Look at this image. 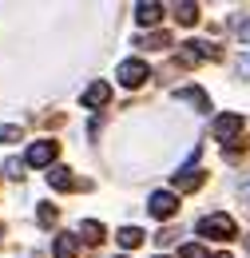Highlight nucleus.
<instances>
[{
  "mask_svg": "<svg viewBox=\"0 0 250 258\" xmlns=\"http://www.w3.org/2000/svg\"><path fill=\"white\" fill-rule=\"evenodd\" d=\"M199 234H203V238H234V234H238V223H234L230 215L215 211V215H203V219H199Z\"/></svg>",
  "mask_w": 250,
  "mask_h": 258,
  "instance_id": "nucleus-1",
  "label": "nucleus"
},
{
  "mask_svg": "<svg viewBox=\"0 0 250 258\" xmlns=\"http://www.w3.org/2000/svg\"><path fill=\"white\" fill-rule=\"evenodd\" d=\"M238 135H242V115L226 111V115L215 119V139H219V143H230V155L238 151Z\"/></svg>",
  "mask_w": 250,
  "mask_h": 258,
  "instance_id": "nucleus-2",
  "label": "nucleus"
},
{
  "mask_svg": "<svg viewBox=\"0 0 250 258\" xmlns=\"http://www.w3.org/2000/svg\"><path fill=\"white\" fill-rule=\"evenodd\" d=\"M56 155H60V143H56V139H36V143L28 147V155H24V163H28V167H48V171H52Z\"/></svg>",
  "mask_w": 250,
  "mask_h": 258,
  "instance_id": "nucleus-3",
  "label": "nucleus"
},
{
  "mask_svg": "<svg viewBox=\"0 0 250 258\" xmlns=\"http://www.w3.org/2000/svg\"><path fill=\"white\" fill-rule=\"evenodd\" d=\"M115 80H119L123 88H143V84L151 80V68L143 64V60H123V64L115 68Z\"/></svg>",
  "mask_w": 250,
  "mask_h": 258,
  "instance_id": "nucleus-4",
  "label": "nucleus"
},
{
  "mask_svg": "<svg viewBox=\"0 0 250 258\" xmlns=\"http://www.w3.org/2000/svg\"><path fill=\"white\" fill-rule=\"evenodd\" d=\"M203 60H219V48L215 44H203V40H187L179 48V64L195 68V64H203Z\"/></svg>",
  "mask_w": 250,
  "mask_h": 258,
  "instance_id": "nucleus-5",
  "label": "nucleus"
},
{
  "mask_svg": "<svg viewBox=\"0 0 250 258\" xmlns=\"http://www.w3.org/2000/svg\"><path fill=\"white\" fill-rule=\"evenodd\" d=\"M147 211H151L155 219H175V215H179V195L175 191H155L147 199Z\"/></svg>",
  "mask_w": 250,
  "mask_h": 258,
  "instance_id": "nucleus-6",
  "label": "nucleus"
},
{
  "mask_svg": "<svg viewBox=\"0 0 250 258\" xmlns=\"http://www.w3.org/2000/svg\"><path fill=\"white\" fill-rule=\"evenodd\" d=\"M84 107H88V111H95V107H103V103H107V99H111V84H107V80H95V84H88V88H84Z\"/></svg>",
  "mask_w": 250,
  "mask_h": 258,
  "instance_id": "nucleus-7",
  "label": "nucleus"
},
{
  "mask_svg": "<svg viewBox=\"0 0 250 258\" xmlns=\"http://www.w3.org/2000/svg\"><path fill=\"white\" fill-rule=\"evenodd\" d=\"M207 183V171H199V167H183L179 175H175V191L183 195V191H199Z\"/></svg>",
  "mask_w": 250,
  "mask_h": 258,
  "instance_id": "nucleus-8",
  "label": "nucleus"
},
{
  "mask_svg": "<svg viewBox=\"0 0 250 258\" xmlns=\"http://www.w3.org/2000/svg\"><path fill=\"white\" fill-rule=\"evenodd\" d=\"M48 187H56V191H80V187H88V183L72 179L68 167H52V171H48Z\"/></svg>",
  "mask_w": 250,
  "mask_h": 258,
  "instance_id": "nucleus-9",
  "label": "nucleus"
},
{
  "mask_svg": "<svg viewBox=\"0 0 250 258\" xmlns=\"http://www.w3.org/2000/svg\"><path fill=\"white\" fill-rule=\"evenodd\" d=\"M175 99H179V103H191V107H199V111H211V96H207L203 88H175Z\"/></svg>",
  "mask_w": 250,
  "mask_h": 258,
  "instance_id": "nucleus-10",
  "label": "nucleus"
},
{
  "mask_svg": "<svg viewBox=\"0 0 250 258\" xmlns=\"http://www.w3.org/2000/svg\"><path fill=\"white\" fill-rule=\"evenodd\" d=\"M135 20H139L143 28H155L159 20H163V4H155V0H143V4H135Z\"/></svg>",
  "mask_w": 250,
  "mask_h": 258,
  "instance_id": "nucleus-11",
  "label": "nucleus"
},
{
  "mask_svg": "<svg viewBox=\"0 0 250 258\" xmlns=\"http://www.w3.org/2000/svg\"><path fill=\"white\" fill-rule=\"evenodd\" d=\"M52 250H56V258H76L80 254V238L76 234H56V246Z\"/></svg>",
  "mask_w": 250,
  "mask_h": 258,
  "instance_id": "nucleus-12",
  "label": "nucleus"
},
{
  "mask_svg": "<svg viewBox=\"0 0 250 258\" xmlns=\"http://www.w3.org/2000/svg\"><path fill=\"white\" fill-rule=\"evenodd\" d=\"M143 238H147V234H143V230H139V226H123V230H119V234H115V242H119V246H123V250H135V246H139V242H143Z\"/></svg>",
  "mask_w": 250,
  "mask_h": 258,
  "instance_id": "nucleus-13",
  "label": "nucleus"
},
{
  "mask_svg": "<svg viewBox=\"0 0 250 258\" xmlns=\"http://www.w3.org/2000/svg\"><path fill=\"white\" fill-rule=\"evenodd\" d=\"M175 20H179L183 28H191V24L199 20V4H191V0H183V4L175 8Z\"/></svg>",
  "mask_w": 250,
  "mask_h": 258,
  "instance_id": "nucleus-14",
  "label": "nucleus"
},
{
  "mask_svg": "<svg viewBox=\"0 0 250 258\" xmlns=\"http://www.w3.org/2000/svg\"><path fill=\"white\" fill-rule=\"evenodd\" d=\"M80 234H84V238H88V242H103V223H95V219H84V223H80Z\"/></svg>",
  "mask_w": 250,
  "mask_h": 258,
  "instance_id": "nucleus-15",
  "label": "nucleus"
},
{
  "mask_svg": "<svg viewBox=\"0 0 250 258\" xmlns=\"http://www.w3.org/2000/svg\"><path fill=\"white\" fill-rule=\"evenodd\" d=\"M139 48H171V36L167 32H151V36L139 40Z\"/></svg>",
  "mask_w": 250,
  "mask_h": 258,
  "instance_id": "nucleus-16",
  "label": "nucleus"
},
{
  "mask_svg": "<svg viewBox=\"0 0 250 258\" xmlns=\"http://www.w3.org/2000/svg\"><path fill=\"white\" fill-rule=\"evenodd\" d=\"M56 215H60V211H56L52 203H40V211H36V219H40V226H52V223H56Z\"/></svg>",
  "mask_w": 250,
  "mask_h": 258,
  "instance_id": "nucleus-17",
  "label": "nucleus"
},
{
  "mask_svg": "<svg viewBox=\"0 0 250 258\" xmlns=\"http://www.w3.org/2000/svg\"><path fill=\"white\" fill-rule=\"evenodd\" d=\"M179 258H211V254H207V250H203L199 242H187V246L179 250Z\"/></svg>",
  "mask_w": 250,
  "mask_h": 258,
  "instance_id": "nucleus-18",
  "label": "nucleus"
},
{
  "mask_svg": "<svg viewBox=\"0 0 250 258\" xmlns=\"http://www.w3.org/2000/svg\"><path fill=\"white\" fill-rule=\"evenodd\" d=\"M24 167H28V163H20V159H8V163H4V171H8V179H24V175H20Z\"/></svg>",
  "mask_w": 250,
  "mask_h": 258,
  "instance_id": "nucleus-19",
  "label": "nucleus"
},
{
  "mask_svg": "<svg viewBox=\"0 0 250 258\" xmlns=\"http://www.w3.org/2000/svg\"><path fill=\"white\" fill-rule=\"evenodd\" d=\"M20 139V127H0V143H16Z\"/></svg>",
  "mask_w": 250,
  "mask_h": 258,
  "instance_id": "nucleus-20",
  "label": "nucleus"
},
{
  "mask_svg": "<svg viewBox=\"0 0 250 258\" xmlns=\"http://www.w3.org/2000/svg\"><path fill=\"white\" fill-rule=\"evenodd\" d=\"M238 40H242V44H250V16L238 24Z\"/></svg>",
  "mask_w": 250,
  "mask_h": 258,
  "instance_id": "nucleus-21",
  "label": "nucleus"
},
{
  "mask_svg": "<svg viewBox=\"0 0 250 258\" xmlns=\"http://www.w3.org/2000/svg\"><path fill=\"white\" fill-rule=\"evenodd\" d=\"M238 72H242V76L250 80V56H242V60H238Z\"/></svg>",
  "mask_w": 250,
  "mask_h": 258,
  "instance_id": "nucleus-22",
  "label": "nucleus"
},
{
  "mask_svg": "<svg viewBox=\"0 0 250 258\" xmlns=\"http://www.w3.org/2000/svg\"><path fill=\"white\" fill-rule=\"evenodd\" d=\"M242 199H246V207H250V183H246V187H242Z\"/></svg>",
  "mask_w": 250,
  "mask_h": 258,
  "instance_id": "nucleus-23",
  "label": "nucleus"
},
{
  "mask_svg": "<svg viewBox=\"0 0 250 258\" xmlns=\"http://www.w3.org/2000/svg\"><path fill=\"white\" fill-rule=\"evenodd\" d=\"M215 258H230V254H226V250H222V254H215Z\"/></svg>",
  "mask_w": 250,
  "mask_h": 258,
  "instance_id": "nucleus-24",
  "label": "nucleus"
},
{
  "mask_svg": "<svg viewBox=\"0 0 250 258\" xmlns=\"http://www.w3.org/2000/svg\"><path fill=\"white\" fill-rule=\"evenodd\" d=\"M0 238H4V226H0Z\"/></svg>",
  "mask_w": 250,
  "mask_h": 258,
  "instance_id": "nucleus-25",
  "label": "nucleus"
}]
</instances>
